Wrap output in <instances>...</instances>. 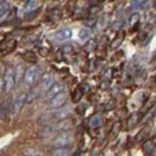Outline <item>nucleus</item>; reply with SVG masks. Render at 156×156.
I'll return each instance as SVG.
<instances>
[{"mask_svg": "<svg viewBox=\"0 0 156 156\" xmlns=\"http://www.w3.org/2000/svg\"><path fill=\"white\" fill-rule=\"evenodd\" d=\"M24 154H25V155H31V156L41 155V153H40V151H37L36 149H28V150H25V151H24Z\"/></svg>", "mask_w": 156, "mask_h": 156, "instance_id": "27", "label": "nucleus"}, {"mask_svg": "<svg viewBox=\"0 0 156 156\" xmlns=\"http://www.w3.org/2000/svg\"><path fill=\"white\" fill-rule=\"evenodd\" d=\"M154 148H155V145H154V143H153L151 140H147V142H144V143H143V147H142V149H143V151H144L145 155H150V154H153Z\"/></svg>", "mask_w": 156, "mask_h": 156, "instance_id": "13", "label": "nucleus"}, {"mask_svg": "<svg viewBox=\"0 0 156 156\" xmlns=\"http://www.w3.org/2000/svg\"><path fill=\"white\" fill-rule=\"evenodd\" d=\"M139 22V15L138 13H135V15H132L131 17H130V22H129V24H130V27L132 28V27H135L137 23Z\"/></svg>", "mask_w": 156, "mask_h": 156, "instance_id": "23", "label": "nucleus"}, {"mask_svg": "<svg viewBox=\"0 0 156 156\" xmlns=\"http://www.w3.org/2000/svg\"><path fill=\"white\" fill-rule=\"evenodd\" d=\"M39 53L42 55V57H47V55H48V53H49V49H48V48H43V47H42V48H40L39 49Z\"/></svg>", "mask_w": 156, "mask_h": 156, "instance_id": "29", "label": "nucleus"}, {"mask_svg": "<svg viewBox=\"0 0 156 156\" xmlns=\"http://www.w3.org/2000/svg\"><path fill=\"white\" fill-rule=\"evenodd\" d=\"M122 25H124V23L120 22V20L114 22V23H113V29H114V30H120V29L122 28Z\"/></svg>", "mask_w": 156, "mask_h": 156, "instance_id": "28", "label": "nucleus"}, {"mask_svg": "<svg viewBox=\"0 0 156 156\" xmlns=\"http://www.w3.org/2000/svg\"><path fill=\"white\" fill-rule=\"evenodd\" d=\"M22 57H23V59H24L27 62H30V64H35V62L37 61L36 54H35L34 52H31V51H27V52H24V53L22 54Z\"/></svg>", "mask_w": 156, "mask_h": 156, "instance_id": "11", "label": "nucleus"}, {"mask_svg": "<svg viewBox=\"0 0 156 156\" xmlns=\"http://www.w3.org/2000/svg\"><path fill=\"white\" fill-rule=\"evenodd\" d=\"M40 95V89L39 88H35V89H33L29 94H28V103H31V102H34V100H36V98H39Z\"/></svg>", "mask_w": 156, "mask_h": 156, "instance_id": "16", "label": "nucleus"}, {"mask_svg": "<svg viewBox=\"0 0 156 156\" xmlns=\"http://www.w3.org/2000/svg\"><path fill=\"white\" fill-rule=\"evenodd\" d=\"M17 46V41L16 40H9L6 41V52H11L16 48Z\"/></svg>", "mask_w": 156, "mask_h": 156, "instance_id": "20", "label": "nucleus"}, {"mask_svg": "<svg viewBox=\"0 0 156 156\" xmlns=\"http://www.w3.org/2000/svg\"><path fill=\"white\" fill-rule=\"evenodd\" d=\"M62 52H64L65 54H71V53L73 52V46H71V44H65V46H62Z\"/></svg>", "mask_w": 156, "mask_h": 156, "instance_id": "24", "label": "nucleus"}, {"mask_svg": "<svg viewBox=\"0 0 156 156\" xmlns=\"http://www.w3.org/2000/svg\"><path fill=\"white\" fill-rule=\"evenodd\" d=\"M39 77V67L37 66H30L25 70L24 75H23V80H24V84L28 85V87H31L35 84V82L37 80Z\"/></svg>", "mask_w": 156, "mask_h": 156, "instance_id": "1", "label": "nucleus"}, {"mask_svg": "<svg viewBox=\"0 0 156 156\" xmlns=\"http://www.w3.org/2000/svg\"><path fill=\"white\" fill-rule=\"evenodd\" d=\"M119 130H120V122H115L114 126H113V129H112L113 132H111V136L115 137L119 133Z\"/></svg>", "mask_w": 156, "mask_h": 156, "instance_id": "25", "label": "nucleus"}, {"mask_svg": "<svg viewBox=\"0 0 156 156\" xmlns=\"http://www.w3.org/2000/svg\"><path fill=\"white\" fill-rule=\"evenodd\" d=\"M96 47H98V44H96V41H95V40H90V41L87 43V46H85V49H87V51H89V52H91V51H94Z\"/></svg>", "mask_w": 156, "mask_h": 156, "instance_id": "22", "label": "nucleus"}, {"mask_svg": "<svg viewBox=\"0 0 156 156\" xmlns=\"http://www.w3.org/2000/svg\"><path fill=\"white\" fill-rule=\"evenodd\" d=\"M40 7V1L39 0H28L24 5V10L27 12H31V11H35Z\"/></svg>", "mask_w": 156, "mask_h": 156, "instance_id": "9", "label": "nucleus"}, {"mask_svg": "<svg viewBox=\"0 0 156 156\" xmlns=\"http://www.w3.org/2000/svg\"><path fill=\"white\" fill-rule=\"evenodd\" d=\"M25 102H28V94L20 93V95L15 98V101L12 103V107H11V114L13 117H16V115L20 114V112L22 111L23 106L25 105Z\"/></svg>", "mask_w": 156, "mask_h": 156, "instance_id": "2", "label": "nucleus"}, {"mask_svg": "<svg viewBox=\"0 0 156 156\" xmlns=\"http://www.w3.org/2000/svg\"><path fill=\"white\" fill-rule=\"evenodd\" d=\"M73 142V135L72 132H70L69 130H66L65 132L60 133L53 142L54 147H67Z\"/></svg>", "mask_w": 156, "mask_h": 156, "instance_id": "3", "label": "nucleus"}, {"mask_svg": "<svg viewBox=\"0 0 156 156\" xmlns=\"http://www.w3.org/2000/svg\"><path fill=\"white\" fill-rule=\"evenodd\" d=\"M138 121H139V114H138V113H132L131 117L127 119V129H129V130L133 129L137 125Z\"/></svg>", "mask_w": 156, "mask_h": 156, "instance_id": "12", "label": "nucleus"}, {"mask_svg": "<svg viewBox=\"0 0 156 156\" xmlns=\"http://www.w3.org/2000/svg\"><path fill=\"white\" fill-rule=\"evenodd\" d=\"M72 37V30L69 29V28H64L61 30H59L55 33L54 35V40L58 41V42H64V41H67Z\"/></svg>", "mask_w": 156, "mask_h": 156, "instance_id": "8", "label": "nucleus"}, {"mask_svg": "<svg viewBox=\"0 0 156 156\" xmlns=\"http://www.w3.org/2000/svg\"><path fill=\"white\" fill-rule=\"evenodd\" d=\"M90 37V30L89 29H82L79 31V39L80 40H88Z\"/></svg>", "mask_w": 156, "mask_h": 156, "instance_id": "21", "label": "nucleus"}, {"mask_svg": "<svg viewBox=\"0 0 156 156\" xmlns=\"http://www.w3.org/2000/svg\"><path fill=\"white\" fill-rule=\"evenodd\" d=\"M66 98H67L66 93L61 91V93H59L58 95H55L54 98L49 100V101H51V102H49V106H51L52 108H60V107H62V106L65 105Z\"/></svg>", "mask_w": 156, "mask_h": 156, "instance_id": "4", "label": "nucleus"}, {"mask_svg": "<svg viewBox=\"0 0 156 156\" xmlns=\"http://www.w3.org/2000/svg\"><path fill=\"white\" fill-rule=\"evenodd\" d=\"M2 76L5 79V91H10L13 88V85L16 84V76H15V73L11 69H9L7 72Z\"/></svg>", "mask_w": 156, "mask_h": 156, "instance_id": "6", "label": "nucleus"}, {"mask_svg": "<svg viewBox=\"0 0 156 156\" xmlns=\"http://www.w3.org/2000/svg\"><path fill=\"white\" fill-rule=\"evenodd\" d=\"M9 10H10V5L7 1L5 0H1V7H0V12H1V18L5 17V15L9 13Z\"/></svg>", "mask_w": 156, "mask_h": 156, "instance_id": "19", "label": "nucleus"}, {"mask_svg": "<svg viewBox=\"0 0 156 156\" xmlns=\"http://www.w3.org/2000/svg\"><path fill=\"white\" fill-rule=\"evenodd\" d=\"M65 90V85L62 84V83H54L53 85H52V88L48 90V91H46L47 94H46V98L47 100H51V98H53L55 95H58L59 93H61V91H64Z\"/></svg>", "mask_w": 156, "mask_h": 156, "instance_id": "7", "label": "nucleus"}, {"mask_svg": "<svg viewBox=\"0 0 156 156\" xmlns=\"http://www.w3.org/2000/svg\"><path fill=\"white\" fill-rule=\"evenodd\" d=\"M122 41H124V33L119 34L117 37L111 42V47H112V48H118V47L121 44V42H122Z\"/></svg>", "mask_w": 156, "mask_h": 156, "instance_id": "17", "label": "nucleus"}, {"mask_svg": "<svg viewBox=\"0 0 156 156\" xmlns=\"http://www.w3.org/2000/svg\"><path fill=\"white\" fill-rule=\"evenodd\" d=\"M83 89H82V87H77L75 90H73V94H72V101L75 102V103H78L82 98H83Z\"/></svg>", "mask_w": 156, "mask_h": 156, "instance_id": "14", "label": "nucleus"}, {"mask_svg": "<svg viewBox=\"0 0 156 156\" xmlns=\"http://www.w3.org/2000/svg\"><path fill=\"white\" fill-rule=\"evenodd\" d=\"M69 111H70V108H66L64 111L62 109H59L58 112H54L53 113V115L57 118V119H65V118L69 115V113H70Z\"/></svg>", "mask_w": 156, "mask_h": 156, "instance_id": "18", "label": "nucleus"}, {"mask_svg": "<svg viewBox=\"0 0 156 156\" xmlns=\"http://www.w3.org/2000/svg\"><path fill=\"white\" fill-rule=\"evenodd\" d=\"M83 23H84L85 25H88V27H93V25H95V23H96V18H93V17L87 18V20H83Z\"/></svg>", "mask_w": 156, "mask_h": 156, "instance_id": "26", "label": "nucleus"}, {"mask_svg": "<svg viewBox=\"0 0 156 156\" xmlns=\"http://www.w3.org/2000/svg\"><path fill=\"white\" fill-rule=\"evenodd\" d=\"M102 122H103V118L101 114H95V115H93V117L90 118V120H89V126L90 127H98V126H101L102 125Z\"/></svg>", "mask_w": 156, "mask_h": 156, "instance_id": "10", "label": "nucleus"}, {"mask_svg": "<svg viewBox=\"0 0 156 156\" xmlns=\"http://www.w3.org/2000/svg\"><path fill=\"white\" fill-rule=\"evenodd\" d=\"M51 154L55 156H66L69 155V150L66 149V147H55V149H53Z\"/></svg>", "mask_w": 156, "mask_h": 156, "instance_id": "15", "label": "nucleus"}, {"mask_svg": "<svg viewBox=\"0 0 156 156\" xmlns=\"http://www.w3.org/2000/svg\"><path fill=\"white\" fill-rule=\"evenodd\" d=\"M54 84V78L51 73H43L42 77H41V80H40V85H41V89L43 91H48L52 85Z\"/></svg>", "mask_w": 156, "mask_h": 156, "instance_id": "5", "label": "nucleus"}]
</instances>
